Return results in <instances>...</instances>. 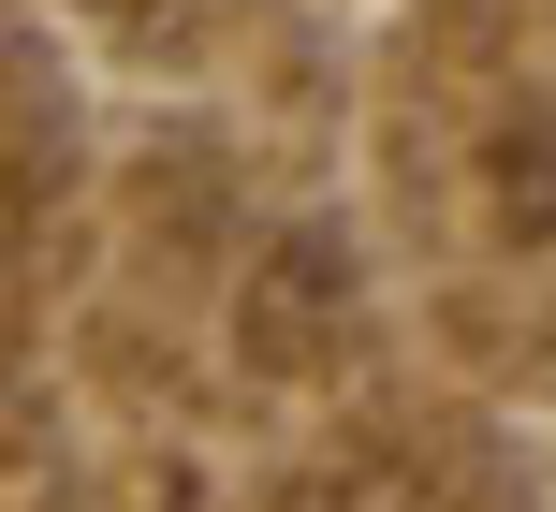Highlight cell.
I'll return each instance as SVG.
<instances>
[{
	"label": "cell",
	"instance_id": "obj_2",
	"mask_svg": "<svg viewBox=\"0 0 556 512\" xmlns=\"http://www.w3.org/2000/svg\"><path fill=\"white\" fill-rule=\"evenodd\" d=\"M293 512H454V484L410 469V455H323L293 484Z\"/></svg>",
	"mask_w": 556,
	"mask_h": 512
},
{
	"label": "cell",
	"instance_id": "obj_4",
	"mask_svg": "<svg viewBox=\"0 0 556 512\" xmlns=\"http://www.w3.org/2000/svg\"><path fill=\"white\" fill-rule=\"evenodd\" d=\"M15 234H29V176H0V264H15Z\"/></svg>",
	"mask_w": 556,
	"mask_h": 512
},
{
	"label": "cell",
	"instance_id": "obj_3",
	"mask_svg": "<svg viewBox=\"0 0 556 512\" xmlns=\"http://www.w3.org/2000/svg\"><path fill=\"white\" fill-rule=\"evenodd\" d=\"M498 176H513V220L542 234V220H556V132H513V146H498Z\"/></svg>",
	"mask_w": 556,
	"mask_h": 512
},
{
	"label": "cell",
	"instance_id": "obj_5",
	"mask_svg": "<svg viewBox=\"0 0 556 512\" xmlns=\"http://www.w3.org/2000/svg\"><path fill=\"white\" fill-rule=\"evenodd\" d=\"M103 15H147V0H103Z\"/></svg>",
	"mask_w": 556,
	"mask_h": 512
},
{
	"label": "cell",
	"instance_id": "obj_1",
	"mask_svg": "<svg viewBox=\"0 0 556 512\" xmlns=\"http://www.w3.org/2000/svg\"><path fill=\"white\" fill-rule=\"evenodd\" d=\"M337 308H352V264H337L323 234H293V249L250 279V367H323V351H337Z\"/></svg>",
	"mask_w": 556,
	"mask_h": 512
}]
</instances>
